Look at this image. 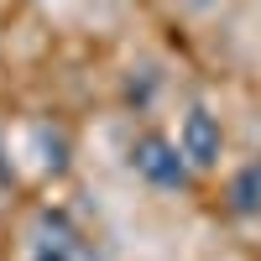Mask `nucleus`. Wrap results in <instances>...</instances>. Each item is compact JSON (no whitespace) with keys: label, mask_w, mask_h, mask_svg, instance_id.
<instances>
[{"label":"nucleus","mask_w":261,"mask_h":261,"mask_svg":"<svg viewBox=\"0 0 261 261\" xmlns=\"http://www.w3.org/2000/svg\"><path fill=\"white\" fill-rule=\"evenodd\" d=\"M130 162H136V172L146 183H157V188H183L188 183V162L178 157V146L167 136H141L130 146Z\"/></svg>","instance_id":"obj_1"},{"label":"nucleus","mask_w":261,"mask_h":261,"mask_svg":"<svg viewBox=\"0 0 261 261\" xmlns=\"http://www.w3.org/2000/svg\"><path fill=\"white\" fill-rule=\"evenodd\" d=\"M183 157L193 167H214L220 162V125H214L209 110H188V120H183Z\"/></svg>","instance_id":"obj_2"},{"label":"nucleus","mask_w":261,"mask_h":261,"mask_svg":"<svg viewBox=\"0 0 261 261\" xmlns=\"http://www.w3.org/2000/svg\"><path fill=\"white\" fill-rule=\"evenodd\" d=\"M230 209H235V214H256V209H261V162H251L246 172H235V183H230Z\"/></svg>","instance_id":"obj_3"},{"label":"nucleus","mask_w":261,"mask_h":261,"mask_svg":"<svg viewBox=\"0 0 261 261\" xmlns=\"http://www.w3.org/2000/svg\"><path fill=\"white\" fill-rule=\"evenodd\" d=\"M37 261H73V251H63V246H42Z\"/></svg>","instance_id":"obj_4"}]
</instances>
